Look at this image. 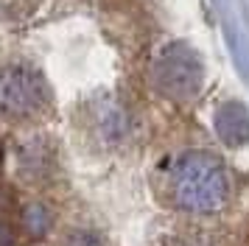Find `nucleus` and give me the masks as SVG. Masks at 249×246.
Wrapping results in <instances>:
<instances>
[{
  "label": "nucleus",
  "instance_id": "nucleus-2",
  "mask_svg": "<svg viewBox=\"0 0 249 246\" xmlns=\"http://www.w3.org/2000/svg\"><path fill=\"white\" fill-rule=\"evenodd\" d=\"M51 106V89L39 70L20 62L0 67V118L12 123L36 121Z\"/></svg>",
  "mask_w": 249,
  "mask_h": 246
},
{
  "label": "nucleus",
  "instance_id": "nucleus-6",
  "mask_svg": "<svg viewBox=\"0 0 249 246\" xmlns=\"http://www.w3.org/2000/svg\"><path fill=\"white\" fill-rule=\"evenodd\" d=\"M62 246H107V244H104L101 235L90 232V229H76V232H70L68 238H65Z\"/></svg>",
  "mask_w": 249,
  "mask_h": 246
},
{
  "label": "nucleus",
  "instance_id": "nucleus-3",
  "mask_svg": "<svg viewBox=\"0 0 249 246\" xmlns=\"http://www.w3.org/2000/svg\"><path fill=\"white\" fill-rule=\"evenodd\" d=\"M204 81L202 59L191 45L171 42L160 51L154 62V87L174 101H191L199 95Z\"/></svg>",
  "mask_w": 249,
  "mask_h": 246
},
{
  "label": "nucleus",
  "instance_id": "nucleus-5",
  "mask_svg": "<svg viewBox=\"0 0 249 246\" xmlns=\"http://www.w3.org/2000/svg\"><path fill=\"white\" fill-rule=\"evenodd\" d=\"M23 227H25L31 235L48 232V227H51V212H48L45 207H39V204L25 207V212H23Z\"/></svg>",
  "mask_w": 249,
  "mask_h": 246
},
{
  "label": "nucleus",
  "instance_id": "nucleus-1",
  "mask_svg": "<svg viewBox=\"0 0 249 246\" xmlns=\"http://www.w3.org/2000/svg\"><path fill=\"white\" fill-rule=\"evenodd\" d=\"M230 179L221 159L207 151H188L171 171V196L185 212L210 215L227 201Z\"/></svg>",
  "mask_w": 249,
  "mask_h": 246
},
{
  "label": "nucleus",
  "instance_id": "nucleus-4",
  "mask_svg": "<svg viewBox=\"0 0 249 246\" xmlns=\"http://www.w3.org/2000/svg\"><path fill=\"white\" fill-rule=\"evenodd\" d=\"M215 132L227 145H244L249 140V109L238 101L224 104L215 115Z\"/></svg>",
  "mask_w": 249,
  "mask_h": 246
}]
</instances>
